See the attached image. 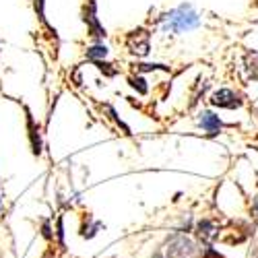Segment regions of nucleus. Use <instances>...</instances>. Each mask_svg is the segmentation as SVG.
<instances>
[{
	"instance_id": "6ab92c4d",
	"label": "nucleus",
	"mask_w": 258,
	"mask_h": 258,
	"mask_svg": "<svg viewBox=\"0 0 258 258\" xmlns=\"http://www.w3.org/2000/svg\"><path fill=\"white\" fill-rule=\"evenodd\" d=\"M201 258H223V256L217 250H213V248H205L203 254H201Z\"/></svg>"
},
{
	"instance_id": "5701e85b",
	"label": "nucleus",
	"mask_w": 258,
	"mask_h": 258,
	"mask_svg": "<svg viewBox=\"0 0 258 258\" xmlns=\"http://www.w3.org/2000/svg\"><path fill=\"white\" fill-rule=\"evenodd\" d=\"M256 184H258V182H256Z\"/></svg>"
},
{
	"instance_id": "412c9836",
	"label": "nucleus",
	"mask_w": 258,
	"mask_h": 258,
	"mask_svg": "<svg viewBox=\"0 0 258 258\" xmlns=\"http://www.w3.org/2000/svg\"><path fill=\"white\" fill-rule=\"evenodd\" d=\"M252 114L256 116V120H258V107H252Z\"/></svg>"
},
{
	"instance_id": "6e6552de",
	"label": "nucleus",
	"mask_w": 258,
	"mask_h": 258,
	"mask_svg": "<svg viewBox=\"0 0 258 258\" xmlns=\"http://www.w3.org/2000/svg\"><path fill=\"white\" fill-rule=\"evenodd\" d=\"M99 107H101V112L105 114V118H107V120H112V122H114V124H116V126L120 128V131H122V133H124L126 137H131V135H133V131H131V126H128V124H126V122H124V120H122V118L118 116V112H116V107H114L112 103H101Z\"/></svg>"
},
{
	"instance_id": "a211bd4d",
	"label": "nucleus",
	"mask_w": 258,
	"mask_h": 258,
	"mask_svg": "<svg viewBox=\"0 0 258 258\" xmlns=\"http://www.w3.org/2000/svg\"><path fill=\"white\" fill-rule=\"evenodd\" d=\"M41 235H44L48 242L54 238V233H52V229H50V221H44V223H41Z\"/></svg>"
},
{
	"instance_id": "f03ea898",
	"label": "nucleus",
	"mask_w": 258,
	"mask_h": 258,
	"mask_svg": "<svg viewBox=\"0 0 258 258\" xmlns=\"http://www.w3.org/2000/svg\"><path fill=\"white\" fill-rule=\"evenodd\" d=\"M81 17H83V23L87 25V33L93 39V44L103 41L107 37V31H105V27L101 25V21L97 17V0H85Z\"/></svg>"
},
{
	"instance_id": "f3484780",
	"label": "nucleus",
	"mask_w": 258,
	"mask_h": 258,
	"mask_svg": "<svg viewBox=\"0 0 258 258\" xmlns=\"http://www.w3.org/2000/svg\"><path fill=\"white\" fill-rule=\"evenodd\" d=\"M56 238H58V244L64 248V221H62V217L56 221Z\"/></svg>"
},
{
	"instance_id": "9b49d317",
	"label": "nucleus",
	"mask_w": 258,
	"mask_h": 258,
	"mask_svg": "<svg viewBox=\"0 0 258 258\" xmlns=\"http://www.w3.org/2000/svg\"><path fill=\"white\" fill-rule=\"evenodd\" d=\"M244 64H246L248 79L258 83V52L256 50H248L246 56H244Z\"/></svg>"
},
{
	"instance_id": "aec40b11",
	"label": "nucleus",
	"mask_w": 258,
	"mask_h": 258,
	"mask_svg": "<svg viewBox=\"0 0 258 258\" xmlns=\"http://www.w3.org/2000/svg\"><path fill=\"white\" fill-rule=\"evenodd\" d=\"M0 217H3V184H0Z\"/></svg>"
},
{
	"instance_id": "2eb2a0df",
	"label": "nucleus",
	"mask_w": 258,
	"mask_h": 258,
	"mask_svg": "<svg viewBox=\"0 0 258 258\" xmlns=\"http://www.w3.org/2000/svg\"><path fill=\"white\" fill-rule=\"evenodd\" d=\"M33 3V11H35V17L41 21V23H44L54 35H56V29H52L50 25H48V21H46V0H31Z\"/></svg>"
},
{
	"instance_id": "1a4fd4ad",
	"label": "nucleus",
	"mask_w": 258,
	"mask_h": 258,
	"mask_svg": "<svg viewBox=\"0 0 258 258\" xmlns=\"http://www.w3.org/2000/svg\"><path fill=\"white\" fill-rule=\"evenodd\" d=\"M131 67L135 69V73L139 75H147V73H171V67H167V64H159V62H133Z\"/></svg>"
},
{
	"instance_id": "f257e3e1",
	"label": "nucleus",
	"mask_w": 258,
	"mask_h": 258,
	"mask_svg": "<svg viewBox=\"0 0 258 258\" xmlns=\"http://www.w3.org/2000/svg\"><path fill=\"white\" fill-rule=\"evenodd\" d=\"M155 23L159 25V29L167 35H182L188 31H195L203 25V15L192 7L190 3H182L176 9H171L167 13H163Z\"/></svg>"
},
{
	"instance_id": "f8f14e48",
	"label": "nucleus",
	"mask_w": 258,
	"mask_h": 258,
	"mask_svg": "<svg viewBox=\"0 0 258 258\" xmlns=\"http://www.w3.org/2000/svg\"><path fill=\"white\" fill-rule=\"evenodd\" d=\"M197 233L203 240H213V238H217V227H215L211 219H201L197 223Z\"/></svg>"
},
{
	"instance_id": "ddd939ff",
	"label": "nucleus",
	"mask_w": 258,
	"mask_h": 258,
	"mask_svg": "<svg viewBox=\"0 0 258 258\" xmlns=\"http://www.w3.org/2000/svg\"><path fill=\"white\" fill-rule=\"evenodd\" d=\"M99 229H101V223L95 221L91 215H87V219H85V223L81 225V235H83V238H87V240H91V238H95V235H97Z\"/></svg>"
},
{
	"instance_id": "dca6fc26",
	"label": "nucleus",
	"mask_w": 258,
	"mask_h": 258,
	"mask_svg": "<svg viewBox=\"0 0 258 258\" xmlns=\"http://www.w3.org/2000/svg\"><path fill=\"white\" fill-rule=\"evenodd\" d=\"M93 67H97V71H101L103 77H107V79H114V77L120 73V71L114 67V64L105 62V60H93Z\"/></svg>"
},
{
	"instance_id": "20e7f679",
	"label": "nucleus",
	"mask_w": 258,
	"mask_h": 258,
	"mask_svg": "<svg viewBox=\"0 0 258 258\" xmlns=\"http://www.w3.org/2000/svg\"><path fill=\"white\" fill-rule=\"evenodd\" d=\"M197 254V246L192 240H188L186 235L171 233L167 238V248H165V256L167 258H195Z\"/></svg>"
},
{
	"instance_id": "7ed1b4c3",
	"label": "nucleus",
	"mask_w": 258,
	"mask_h": 258,
	"mask_svg": "<svg viewBox=\"0 0 258 258\" xmlns=\"http://www.w3.org/2000/svg\"><path fill=\"white\" fill-rule=\"evenodd\" d=\"M124 44L128 54H133L137 58H147L149 52H151V31L147 27H137L126 33Z\"/></svg>"
},
{
	"instance_id": "4be33fe9",
	"label": "nucleus",
	"mask_w": 258,
	"mask_h": 258,
	"mask_svg": "<svg viewBox=\"0 0 258 258\" xmlns=\"http://www.w3.org/2000/svg\"><path fill=\"white\" fill-rule=\"evenodd\" d=\"M254 149H256V151H258V147H254Z\"/></svg>"
},
{
	"instance_id": "4468645a",
	"label": "nucleus",
	"mask_w": 258,
	"mask_h": 258,
	"mask_svg": "<svg viewBox=\"0 0 258 258\" xmlns=\"http://www.w3.org/2000/svg\"><path fill=\"white\" fill-rule=\"evenodd\" d=\"M128 85L139 93V95H147L149 93V85H147V79L143 75H133V77H128Z\"/></svg>"
},
{
	"instance_id": "39448f33",
	"label": "nucleus",
	"mask_w": 258,
	"mask_h": 258,
	"mask_svg": "<svg viewBox=\"0 0 258 258\" xmlns=\"http://www.w3.org/2000/svg\"><path fill=\"white\" fill-rule=\"evenodd\" d=\"M209 103L213 107H219V110H240L244 105V97L229 87H221V89L211 93Z\"/></svg>"
},
{
	"instance_id": "423d86ee",
	"label": "nucleus",
	"mask_w": 258,
	"mask_h": 258,
	"mask_svg": "<svg viewBox=\"0 0 258 258\" xmlns=\"http://www.w3.org/2000/svg\"><path fill=\"white\" fill-rule=\"evenodd\" d=\"M25 126H27V141H29V149L33 157H41L44 153V137H41V126L35 122L31 110L25 105Z\"/></svg>"
},
{
	"instance_id": "9d476101",
	"label": "nucleus",
	"mask_w": 258,
	"mask_h": 258,
	"mask_svg": "<svg viewBox=\"0 0 258 258\" xmlns=\"http://www.w3.org/2000/svg\"><path fill=\"white\" fill-rule=\"evenodd\" d=\"M110 56V48H107L103 41H97V44H91L87 50H85V58L87 60H105Z\"/></svg>"
},
{
	"instance_id": "0eeeda50",
	"label": "nucleus",
	"mask_w": 258,
	"mask_h": 258,
	"mask_svg": "<svg viewBox=\"0 0 258 258\" xmlns=\"http://www.w3.org/2000/svg\"><path fill=\"white\" fill-rule=\"evenodd\" d=\"M197 122H199V126L203 128V131L207 133V137H217L221 133V128L233 126V124H225L213 110H201L197 114Z\"/></svg>"
}]
</instances>
